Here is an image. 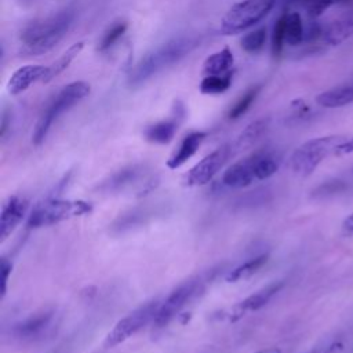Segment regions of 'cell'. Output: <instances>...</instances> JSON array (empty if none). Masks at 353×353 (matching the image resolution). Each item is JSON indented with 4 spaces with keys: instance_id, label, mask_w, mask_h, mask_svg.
I'll use <instances>...</instances> for the list:
<instances>
[{
    "instance_id": "cell-1",
    "label": "cell",
    "mask_w": 353,
    "mask_h": 353,
    "mask_svg": "<svg viewBox=\"0 0 353 353\" xmlns=\"http://www.w3.org/2000/svg\"><path fill=\"white\" fill-rule=\"evenodd\" d=\"M73 19V10H62L43 21L29 23L21 33L22 52L26 55H41L48 52L61 41Z\"/></svg>"
},
{
    "instance_id": "cell-2",
    "label": "cell",
    "mask_w": 353,
    "mask_h": 353,
    "mask_svg": "<svg viewBox=\"0 0 353 353\" xmlns=\"http://www.w3.org/2000/svg\"><path fill=\"white\" fill-rule=\"evenodd\" d=\"M199 44L197 39L193 37H178L172 39L153 51L148 52L139 59V62L131 69L128 76L130 85H139L149 77L160 72L161 69L178 62L186 54H189Z\"/></svg>"
},
{
    "instance_id": "cell-3",
    "label": "cell",
    "mask_w": 353,
    "mask_h": 353,
    "mask_svg": "<svg viewBox=\"0 0 353 353\" xmlns=\"http://www.w3.org/2000/svg\"><path fill=\"white\" fill-rule=\"evenodd\" d=\"M90 84L85 81H73L66 84L61 92L50 102V105L43 110L40 114L33 134H32V142L33 145L39 146L44 142L51 125L54 121L65 113L68 109H70L73 105H76L79 101L85 98L90 94Z\"/></svg>"
},
{
    "instance_id": "cell-4",
    "label": "cell",
    "mask_w": 353,
    "mask_h": 353,
    "mask_svg": "<svg viewBox=\"0 0 353 353\" xmlns=\"http://www.w3.org/2000/svg\"><path fill=\"white\" fill-rule=\"evenodd\" d=\"M346 138L345 135H325L303 142L291 156L292 171L301 176L310 175L323 160L336 156L339 145Z\"/></svg>"
},
{
    "instance_id": "cell-5",
    "label": "cell",
    "mask_w": 353,
    "mask_h": 353,
    "mask_svg": "<svg viewBox=\"0 0 353 353\" xmlns=\"http://www.w3.org/2000/svg\"><path fill=\"white\" fill-rule=\"evenodd\" d=\"M276 0H243L232 6L222 17L219 32L230 36L237 34L261 22L274 7Z\"/></svg>"
},
{
    "instance_id": "cell-6",
    "label": "cell",
    "mask_w": 353,
    "mask_h": 353,
    "mask_svg": "<svg viewBox=\"0 0 353 353\" xmlns=\"http://www.w3.org/2000/svg\"><path fill=\"white\" fill-rule=\"evenodd\" d=\"M91 211V205L81 200L47 199L34 205L28 218L30 228L50 226L74 216L84 215Z\"/></svg>"
},
{
    "instance_id": "cell-7",
    "label": "cell",
    "mask_w": 353,
    "mask_h": 353,
    "mask_svg": "<svg viewBox=\"0 0 353 353\" xmlns=\"http://www.w3.org/2000/svg\"><path fill=\"white\" fill-rule=\"evenodd\" d=\"M160 303L161 302L157 299L150 301V302L139 306L138 309H135L134 312L127 314L125 317L120 319L114 324V327L108 332V335L103 341V346L108 349L114 347V346L123 343L124 341H127L128 338H131L134 334H137L139 330H142L149 323H153Z\"/></svg>"
},
{
    "instance_id": "cell-8",
    "label": "cell",
    "mask_w": 353,
    "mask_h": 353,
    "mask_svg": "<svg viewBox=\"0 0 353 353\" xmlns=\"http://www.w3.org/2000/svg\"><path fill=\"white\" fill-rule=\"evenodd\" d=\"M204 290V283L201 279H190L179 284L159 306L157 314L154 317V327L160 328L167 325L175 316H178L183 307L192 302Z\"/></svg>"
},
{
    "instance_id": "cell-9",
    "label": "cell",
    "mask_w": 353,
    "mask_h": 353,
    "mask_svg": "<svg viewBox=\"0 0 353 353\" xmlns=\"http://www.w3.org/2000/svg\"><path fill=\"white\" fill-rule=\"evenodd\" d=\"M233 154L234 153L232 145L226 143L219 146L186 172L183 183L186 186H203L208 183L222 170V167Z\"/></svg>"
},
{
    "instance_id": "cell-10",
    "label": "cell",
    "mask_w": 353,
    "mask_h": 353,
    "mask_svg": "<svg viewBox=\"0 0 353 353\" xmlns=\"http://www.w3.org/2000/svg\"><path fill=\"white\" fill-rule=\"evenodd\" d=\"M28 212V201L19 196L8 197L1 205L0 214V240L4 241L19 225Z\"/></svg>"
},
{
    "instance_id": "cell-11",
    "label": "cell",
    "mask_w": 353,
    "mask_h": 353,
    "mask_svg": "<svg viewBox=\"0 0 353 353\" xmlns=\"http://www.w3.org/2000/svg\"><path fill=\"white\" fill-rule=\"evenodd\" d=\"M353 36V7L323 25L321 40L330 46H338Z\"/></svg>"
},
{
    "instance_id": "cell-12",
    "label": "cell",
    "mask_w": 353,
    "mask_h": 353,
    "mask_svg": "<svg viewBox=\"0 0 353 353\" xmlns=\"http://www.w3.org/2000/svg\"><path fill=\"white\" fill-rule=\"evenodd\" d=\"M176 105V110H174V116L168 120H161L159 123L150 124L149 127H146L145 130V138L152 142V143H159V145H165L168 142L172 141L178 124H179V119L183 114V106L179 101L174 102Z\"/></svg>"
},
{
    "instance_id": "cell-13",
    "label": "cell",
    "mask_w": 353,
    "mask_h": 353,
    "mask_svg": "<svg viewBox=\"0 0 353 353\" xmlns=\"http://www.w3.org/2000/svg\"><path fill=\"white\" fill-rule=\"evenodd\" d=\"M283 287V281H274L272 284H268L266 287L261 288L259 291L254 292L252 295L247 296L245 299H243L239 305H236L233 307V314H232V320L240 319L243 314L248 313V312H256L261 307H263Z\"/></svg>"
},
{
    "instance_id": "cell-14",
    "label": "cell",
    "mask_w": 353,
    "mask_h": 353,
    "mask_svg": "<svg viewBox=\"0 0 353 353\" xmlns=\"http://www.w3.org/2000/svg\"><path fill=\"white\" fill-rule=\"evenodd\" d=\"M47 68L41 65H25L17 69L7 81V91L11 95H18L26 91L34 81L44 77Z\"/></svg>"
},
{
    "instance_id": "cell-15",
    "label": "cell",
    "mask_w": 353,
    "mask_h": 353,
    "mask_svg": "<svg viewBox=\"0 0 353 353\" xmlns=\"http://www.w3.org/2000/svg\"><path fill=\"white\" fill-rule=\"evenodd\" d=\"M254 182H256V178L250 157L232 164L222 175V183L232 189L247 188Z\"/></svg>"
},
{
    "instance_id": "cell-16",
    "label": "cell",
    "mask_w": 353,
    "mask_h": 353,
    "mask_svg": "<svg viewBox=\"0 0 353 353\" xmlns=\"http://www.w3.org/2000/svg\"><path fill=\"white\" fill-rule=\"evenodd\" d=\"M207 134L204 131H193L188 134L179 143L178 149L171 154L167 160V167L171 170H176L182 167L188 160H190L196 152L199 150L200 145L203 143Z\"/></svg>"
},
{
    "instance_id": "cell-17",
    "label": "cell",
    "mask_w": 353,
    "mask_h": 353,
    "mask_svg": "<svg viewBox=\"0 0 353 353\" xmlns=\"http://www.w3.org/2000/svg\"><path fill=\"white\" fill-rule=\"evenodd\" d=\"M52 317H54L52 312H41V313L32 314L30 317L19 321L14 327V332L17 336L22 339H32L43 334L50 327Z\"/></svg>"
},
{
    "instance_id": "cell-18",
    "label": "cell",
    "mask_w": 353,
    "mask_h": 353,
    "mask_svg": "<svg viewBox=\"0 0 353 353\" xmlns=\"http://www.w3.org/2000/svg\"><path fill=\"white\" fill-rule=\"evenodd\" d=\"M269 121H270L269 117H261V119H256L252 123H250L240 132V135L237 137V139L232 145L233 153H239V152L247 150L251 146H254L261 139V137L268 131Z\"/></svg>"
},
{
    "instance_id": "cell-19",
    "label": "cell",
    "mask_w": 353,
    "mask_h": 353,
    "mask_svg": "<svg viewBox=\"0 0 353 353\" xmlns=\"http://www.w3.org/2000/svg\"><path fill=\"white\" fill-rule=\"evenodd\" d=\"M353 102V81L327 90L316 97V103L321 108H342Z\"/></svg>"
},
{
    "instance_id": "cell-20",
    "label": "cell",
    "mask_w": 353,
    "mask_h": 353,
    "mask_svg": "<svg viewBox=\"0 0 353 353\" xmlns=\"http://www.w3.org/2000/svg\"><path fill=\"white\" fill-rule=\"evenodd\" d=\"M255 172L256 181H263L270 178L279 170L280 160L279 157L269 150H259L248 156Z\"/></svg>"
},
{
    "instance_id": "cell-21",
    "label": "cell",
    "mask_w": 353,
    "mask_h": 353,
    "mask_svg": "<svg viewBox=\"0 0 353 353\" xmlns=\"http://www.w3.org/2000/svg\"><path fill=\"white\" fill-rule=\"evenodd\" d=\"M234 63L233 52L225 47L211 55H208L203 63V74L211 76V74H225L230 72V68Z\"/></svg>"
},
{
    "instance_id": "cell-22",
    "label": "cell",
    "mask_w": 353,
    "mask_h": 353,
    "mask_svg": "<svg viewBox=\"0 0 353 353\" xmlns=\"http://www.w3.org/2000/svg\"><path fill=\"white\" fill-rule=\"evenodd\" d=\"M83 48H84V43L83 41H77V43L72 44L55 62H52L50 66H47L46 74L41 79V81L43 83H50L52 79L59 76L65 69L69 68V65L81 52Z\"/></svg>"
},
{
    "instance_id": "cell-23",
    "label": "cell",
    "mask_w": 353,
    "mask_h": 353,
    "mask_svg": "<svg viewBox=\"0 0 353 353\" xmlns=\"http://www.w3.org/2000/svg\"><path fill=\"white\" fill-rule=\"evenodd\" d=\"M141 175V168L134 165V167H127L123 168L120 171H117L114 175H112L109 178V181H106L101 189H103L105 192H117L124 189L125 186H130L131 183H134Z\"/></svg>"
},
{
    "instance_id": "cell-24",
    "label": "cell",
    "mask_w": 353,
    "mask_h": 353,
    "mask_svg": "<svg viewBox=\"0 0 353 353\" xmlns=\"http://www.w3.org/2000/svg\"><path fill=\"white\" fill-rule=\"evenodd\" d=\"M266 262H268V255L266 254L255 256V258L239 265L237 268L232 269L226 274L225 280L228 283H236V281H240V280H245V279L251 277L252 274H255Z\"/></svg>"
},
{
    "instance_id": "cell-25",
    "label": "cell",
    "mask_w": 353,
    "mask_h": 353,
    "mask_svg": "<svg viewBox=\"0 0 353 353\" xmlns=\"http://www.w3.org/2000/svg\"><path fill=\"white\" fill-rule=\"evenodd\" d=\"M232 77L233 73L228 72L225 74H211V76H204L203 80L200 81L199 90L201 94L207 95H216L228 91L232 84Z\"/></svg>"
},
{
    "instance_id": "cell-26",
    "label": "cell",
    "mask_w": 353,
    "mask_h": 353,
    "mask_svg": "<svg viewBox=\"0 0 353 353\" xmlns=\"http://www.w3.org/2000/svg\"><path fill=\"white\" fill-rule=\"evenodd\" d=\"M284 30H285V44L298 46L305 39L302 18L298 12L284 14Z\"/></svg>"
},
{
    "instance_id": "cell-27",
    "label": "cell",
    "mask_w": 353,
    "mask_h": 353,
    "mask_svg": "<svg viewBox=\"0 0 353 353\" xmlns=\"http://www.w3.org/2000/svg\"><path fill=\"white\" fill-rule=\"evenodd\" d=\"M259 91H261V85L250 87V88L237 99V102L232 106V109L229 110L228 117H229L230 120H236V119L241 117V116L250 109V106H251L252 102L255 101V98H256V95L259 94Z\"/></svg>"
},
{
    "instance_id": "cell-28",
    "label": "cell",
    "mask_w": 353,
    "mask_h": 353,
    "mask_svg": "<svg viewBox=\"0 0 353 353\" xmlns=\"http://www.w3.org/2000/svg\"><path fill=\"white\" fill-rule=\"evenodd\" d=\"M127 28H128L127 21H116L113 25H110V26L105 30L102 39L99 40L98 51L103 52V51L109 50V48L125 33Z\"/></svg>"
},
{
    "instance_id": "cell-29",
    "label": "cell",
    "mask_w": 353,
    "mask_h": 353,
    "mask_svg": "<svg viewBox=\"0 0 353 353\" xmlns=\"http://www.w3.org/2000/svg\"><path fill=\"white\" fill-rule=\"evenodd\" d=\"M266 41V28H258L250 33H247L245 36H243V39L240 40V46L245 52L254 54L258 52Z\"/></svg>"
},
{
    "instance_id": "cell-30",
    "label": "cell",
    "mask_w": 353,
    "mask_h": 353,
    "mask_svg": "<svg viewBox=\"0 0 353 353\" xmlns=\"http://www.w3.org/2000/svg\"><path fill=\"white\" fill-rule=\"evenodd\" d=\"M285 44V30H284V15H281L274 28L272 34V52L274 57H279L283 51V47Z\"/></svg>"
},
{
    "instance_id": "cell-31",
    "label": "cell",
    "mask_w": 353,
    "mask_h": 353,
    "mask_svg": "<svg viewBox=\"0 0 353 353\" xmlns=\"http://www.w3.org/2000/svg\"><path fill=\"white\" fill-rule=\"evenodd\" d=\"M352 0H312L310 4L306 7L307 10V14L312 17V18H317L320 17L325 10H328L330 7L332 6H336V4H347L350 3Z\"/></svg>"
},
{
    "instance_id": "cell-32",
    "label": "cell",
    "mask_w": 353,
    "mask_h": 353,
    "mask_svg": "<svg viewBox=\"0 0 353 353\" xmlns=\"http://www.w3.org/2000/svg\"><path fill=\"white\" fill-rule=\"evenodd\" d=\"M11 263L3 258L1 259V295L4 296L6 295V291H7V281H8V274L11 273Z\"/></svg>"
},
{
    "instance_id": "cell-33",
    "label": "cell",
    "mask_w": 353,
    "mask_h": 353,
    "mask_svg": "<svg viewBox=\"0 0 353 353\" xmlns=\"http://www.w3.org/2000/svg\"><path fill=\"white\" fill-rule=\"evenodd\" d=\"M349 153H353V137L350 138H346L338 148V152H336V156H345V154H349Z\"/></svg>"
},
{
    "instance_id": "cell-34",
    "label": "cell",
    "mask_w": 353,
    "mask_h": 353,
    "mask_svg": "<svg viewBox=\"0 0 353 353\" xmlns=\"http://www.w3.org/2000/svg\"><path fill=\"white\" fill-rule=\"evenodd\" d=\"M342 229L346 234H349V236L353 234V212L345 218V221L342 223Z\"/></svg>"
},
{
    "instance_id": "cell-35",
    "label": "cell",
    "mask_w": 353,
    "mask_h": 353,
    "mask_svg": "<svg viewBox=\"0 0 353 353\" xmlns=\"http://www.w3.org/2000/svg\"><path fill=\"white\" fill-rule=\"evenodd\" d=\"M343 352V343L342 342H334V343H331L330 346H327L323 352H320V353H342Z\"/></svg>"
},
{
    "instance_id": "cell-36",
    "label": "cell",
    "mask_w": 353,
    "mask_h": 353,
    "mask_svg": "<svg viewBox=\"0 0 353 353\" xmlns=\"http://www.w3.org/2000/svg\"><path fill=\"white\" fill-rule=\"evenodd\" d=\"M312 0H285V6H303L307 7Z\"/></svg>"
},
{
    "instance_id": "cell-37",
    "label": "cell",
    "mask_w": 353,
    "mask_h": 353,
    "mask_svg": "<svg viewBox=\"0 0 353 353\" xmlns=\"http://www.w3.org/2000/svg\"><path fill=\"white\" fill-rule=\"evenodd\" d=\"M256 353H281V350L279 347H268V349H263V350H259Z\"/></svg>"
}]
</instances>
